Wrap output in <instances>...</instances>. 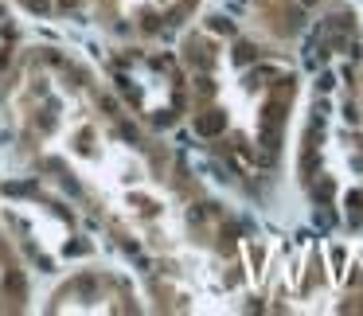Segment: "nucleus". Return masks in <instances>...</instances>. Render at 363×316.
Here are the masks:
<instances>
[{"instance_id":"1a4fd4ad","label":"nucleus","mask_w":363,"mask_h":316,"mask_svg":"<svg viewBox=\"0 0 363 316\" xmlns=\"http://www.w3.org/2000/svg\"><path fill=\"white\" fill-rule=\"evenodd\" d=\"M359 110H363V79H359Z\"/></svg>"},{"instance_id":"423d86ee","label":"nucleus","mask_w":363,"mask_h":316,"mask_svg":"<svg viewBox=\"0 0 363 316\" xmlns=\"http://www.w3.org/2000/svg\"><path fill=\"white\" fill-rule=\"evenodd\" d=\"M250 4L254 28L262 35H269L274 43H285L293 35H301V28L308 24V16L316 12L320 0H246Z\"/></svg>"},{"instance_id":"20e7f679","label":"nucleus","mask_w":363,"mask_h":316,"mask_svg":"<svg viewBox=\"0 0 363 316\" xmlns=\"http://www.w3.org/2000/svg\"><path fill=\"white\" fill-rule=\"evenodd\" d=\"M48 312H145L141 293L129 277L110 266H82L71 269L51 289Z\"/></svg>"},{"instance_id":"f257e3e1","label":"nucleus","mask_w":363,"mask_h":316,"mask_svg":"<svg viewBox=\"0 0 363 316\" xmlns=\"http://www.w3.org/2000/svg\"><path fill=\"white\" fill-rule=\"evenodd\" d=\"M28 164L145 266L157 308H199L238 281V235L141 113L59 47H20L0 82Z\"/></svg>"},{"instance_id":"f03ea898","label":"nucleus","mask_w":363,"mask_h":316,"mask_svg":"<svg viewBox=\"0 0 363 316\" xmlns=\"http://www.w3.org/2000/svg\"><path fill=\"white\" fill-rule=\"evenodd\" d=\"M180 106L196 141L238 180H269L281 164L297 74L274 40L227 20L191 24L180 43Z\"/></svg>"},{"instance_id":"7ed1b4c3","label":"nucleus","mask_w":363,"mask_h":316,"mask_svg":"<svg viewBox=\"0 0 363 316\" xmlns=\"http://www.w3.org/2000/svg\"><path fill=\"white\" fill-rule=\"evenodd\" d=\"M203 0H94L98 24L125 43H157L196 20Z\"/></svg>"},{"instance_id":"6e6552de","label":"nucleus","mask_w":363,"mask_h":316,"mask_svg":"<svg viewBox=\"0 0 363 316\" xmlns=\"http://www.w3.org/2000/svg\"><path fill=\"white\" fill-rule=\"evenodd\" d=\"M12 12L16 9H12L9 0H0V82H4V74L12 71V63L20 55V24Z\"/></svg>"},{"instance_id":"39448f33","label":"nucleus","mask_w":363,"mask_h":316,"mask_svg":"<svg viewBox=\"0 0 363 316\" xmlns=\"http://www.w3.org/2000/svg\"><path fill=\"white\" fill-rule=\"evenodd\" d=\"M32 305V273H28V258L16 246V238L0 227V316L28 312Z\"/></svg>"},{"instance_id":"0eeeda50","label":"nucleus","mask_w":363,"mask_h":316,"mask_svg":"<svg viewBox=\"0 0 363 316\" xmlns=\"http://www.w3.org/2000/svg\"><path fill=\"white\" fill-rule=\"evenodd\" d=\"M9 4L16 12H24V16H35V20L55 24V20H74L90 0H9Z\"/></svg>"}]
</instances>
